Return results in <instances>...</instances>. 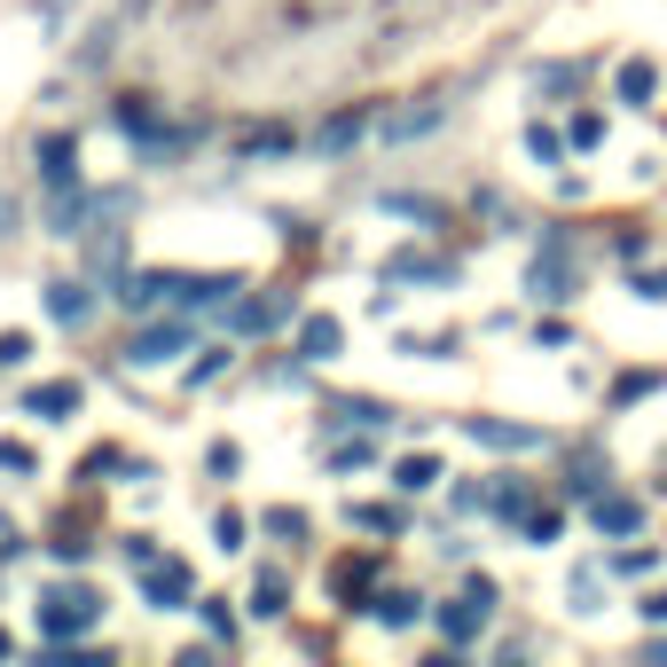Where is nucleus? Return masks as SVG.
<instances>
[{
    "label": "nucleus",
    "mask_w": 667,
    "mask_h": 667,
    "mask_svg": "<svg viewBox=\"0 0 667 667\" xmlns=\"http://www.w3.org/2000/svg\"><path fill=\"white\" fill-rule=\"evenodd\" d=\"M236 291H243L236 275H181V268H157V275H126L118 283V299L134 314H149V306H205V299H236Z\"/></svg>",
    "instance_id": "f257e3e1"
},
{
    "label": "nucleus",
    "mask_w": 667,
    "mask_h": 667,
    "mask_svg": "<svg viewBox=\"0 0 667 667\" xmlns=\"http://www.w3.org/2000/svg\"><path fill=\"white\" fill-rule=\"evenodd\" d=\"M95 621H103V597H95V590H48V597H40V636H48V644L87 636Z\"/></svg>",
    "instance_id": "f03ea898"
},
{
    "label": "nucleus",
    "mask_w": 667,
    "mask_h": 667,
    "mask_svg": "<svg viewBox=\"0 0 667 667\" xmlns=\"http://www.w3.org/2000/svg\"><path fill=\"white\" fill-rule=\"evenodd\" d=\"M142 590H149L157 613H181V605H189V565H181V557H165V565L149 557V565H142Z\"/></svg>",
    "instance_id": "7ed1b4c3"
},
{
    "label": "nucleus",
    "mask_w": 667,
    "mask_h": 667,
    "mask_svg": "<svg viewBox=\"0 0 667 667\" xmlns=\"http://www.w3.org/2000/svg\"><path fill=\"white\" fill-rule=\"evenodd\" d=\"M174 354H189V322H165V330H142V338L126 346V362H134V369H165Z\"/></svg>",
    "instance_id": "20e7f679"
},
{
    "label": "nucleus",
    "mask_w": 667,
    "mask_h": 667,
    "mask_svg": "<svg viewBox=\"0 0 667 667\" xmlns=\"http://www.w3.org/2000/svg\"><path fill=\"white\" fill-rule=\"evenodd\" d=\"M71 157H79V142H71V134H40V181H48V189H71V181H79V165H71Z\"/></svg>",
    "instance_id": "39448f33"
},
{
    "label": "nucleus",
    "mask_w": 667,
    "mask_h": 667,
    "mask_svg": "<svg viewBox=\"0 0 667 667\" xmlns=\"http://www.w3.org/2000/svg\"><path fill=\"white\" fill-rule=\"evenodd\" d=\"M48 314H55V322H87V314H95L87 283H48Z\"/></svg>",
    "instance_id": "423d86ee"
},
{
    "label": "nucleus",
    "mask_w": 667,
    "mask_h": 667,
    "mask_svg": "<svg viewBox=\"0 0 667 667\" xmlns=\"http://www.w3.org/2000/svg\"><path fill=\"white\" fill-rule=\"evenodd\" d=\"M79 220H87V197H79V189H55V197H48V236H79Z\"/></svg>",
    "instance_id": "0eeeda50"
},
{
    "label": "nucleus",
    "mask_w": 667,
    "mask_h": 667,
    "mask_svg": "<svg viewBox=\"0 0 667 667\" xmlns=\"http://www.w3.org/2000/svg\"><path fill=\"white\" fill-rule=\"evenodd\" d=\"M299 346H306V362H330V354H338V322H330V314H314V322L299 330Z\"/></svg>",
    "instance_id": "6e6552de"
},
{
    "label": "nucleus",
    "mask_w": 667,
    "mask_h": 667,
    "mask_svg": "<svg viewBox=\"0 0 667 667\" xmlns=\"http://www.w3.org/2000/svg\"><path fill=\"white\" fill-rule=\"evenodd\" d=\"M71 408H79V385L71 377H55V385L32 393V416H71Z\"/></svg>",
    "instance_id": "1a4fd4ad"
},
{
    "label": "nucleus",
    "mask_w": 667,
    "mask_h": 667,
    "mask_svg": "<svg viewBox=\"0 0 667 667\" xmlns=\"http://www.w3.org/2000/svg\"><path fill=\"white\" fill-rule=\"evenodd\" d=\"M283 322V299H243L236 306V330H243V338H252V330H275Z\"/></svg>",
    "instance_id": "9d476101"
},
{
    "label": "nucleus",
    "mask_w": 667,
    "mask_h": 667,
    "mask_svg": "<svg viewBox=\"0 0 667 667\" xmlns=\"http://www.w3.org/2000/svg\"><path fill=\"white\" fill-rule=\"evenodd\" d=\"M118 268H126V236L111 228V236L95 243V275H118Z\"/></svg>",
    "instance_id": "9b49d317"
},
{
    "label": "nucleus",
    "mask_w": 667,
    "mask_h": 667,
    "mask_svg": "<svg viewBox=\"0 0 667 667\" xmlns=\"http://www.w3.org/2000/svg\"><path fill=\"white\" fill-rule=\"evenodd\" d=\"M283 597H291V590H283V573H260V590H252V613H283Z\"/></svg>",
    "instance_id": "f8f14e48"
},
{
    "label": "nucleus",
    "mask_w": 667,
    "mask_h": 667,
    "mask_svg": "<svg viewBox=\"0 0 667 667\" xmlns=\"http://www.w3.org/2000/svg\"><path fill=\"white\" fill-rule=\"evenodd\" d=\"M24 354H32V338H24V330H9V338H0V369H17Z\"/></svg>",
    "instance_id": "ddd939ff"
},
{
    "label": "nucleus",
    "mask_w": 667,
    "mask_h": 667,
    "mask_svg": "<svg viewBox=\"0 0 667 667\" xmlns=\"http://www.w3.org/2000/svg\"><path fill=\"white\" fill-rule=\"evenodd\" d=\"M432 479H440V471H432L425 456H408V463H400V487H432Z\"/></svg>",
    "instance_id": "4468645a"
},
{
    "label": "nucleus",
    "mask_w": 667,
    "mask_h": 667,
    "mask_svg": "<svg viewBox=\"0 0 667 667\" xmlns=\"http://www.w3.org/2000/svg\"><path fill=\"white\" fill-rule=\"evenodd\" d=\"M212 534H220V550H236V542H243V519H236V511H220V519H212Z\"/></svg>",
    "instance_id": "2eb2a0df"
},
{
    "label": "nucleus",
    "mask_w": 667,
    "mask_h": 667,
    "mask_svg": "<svg viewBox=\"0 0 667 667\" xmlns=\"http://www.w3.org/2000/svg\"><path fill=\"white\" fill-rule=\"evenodd\" d=\"M0 471H32V448H17V440H0Z\"/></svg>",
    "instance_id": "dca6fc26"
}]
</instances>
